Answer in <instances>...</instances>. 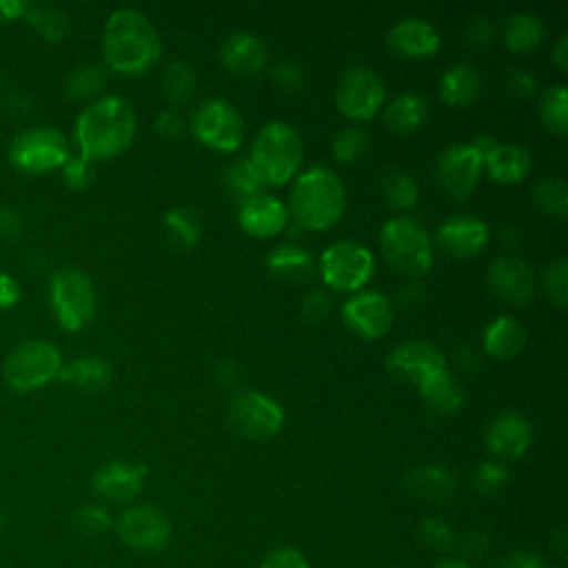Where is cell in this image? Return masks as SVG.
Listing matches in <instances>:
<instances>
[{"label":"cell","mask_w":568,"mask_h":568,"mask_svg":"<svg viewBox=\"0 0 568 568\" xmlns=\"http://www.w3.org/2000/svg\"><path fill=\"white\" fill-rule=\"evenodd\" d=\"M524 342H526V331L513 315H497L481 331L484 353L497 359L515 357L524 348Z\"/></svg>","instance_id":"cell-28"},{"label":"cell","mask_w":568,"mask_h":568,"mask_svg":"<svg viewBox=\"0 0 568 568\" xmlns=\"http://www.w3.org/2000/svg\"><path fill=\"white\" fill-rule=\"evenodd\" d=\"M419 539L426 548L437 550V552H446L455 546L457 535L453 530V526L442 519V517H426L419 524Z\"/></svg>","instance_id":"cell-43"},{"label":"cell","mask_w":568,"mask_h":568,"mask_svg":"<svg viewBox=\"0 0 568 568\" xmlns=\"http://www.w3.org/2000/svg\"><path fill=\"white\" fill-rule=\"evenodd\" d=\"M506 87L519 98H532L539 91V80L526 67H510L506 71Z\"/></svg>","instance_id":"cell-50"},{"label":"cell","mask_w":568,"mask_h":568,"mask_svg":"<svg viewBox=\"0 0 568 568\" xmlns=\"http://www.w3.org/2000/svg\"><path fill=\"white\" fill-rule=\"evenodd\" d=\"M535 206L552 217H564L568 209V184L559 175H541L530 186Z\"/></svg>","instance_id":"cell-38"},{"label":"cell","mask_w":568,"mask_h":568,"mask_svg":"<svg viewBox=\"0 0 568 568\" xmlns=\"http://www.w3.org/2000/svg\"><path fill=\"white\" fill-rule=\"evenodd\" d=\"M271 78H273L275 87L286 93H297L306 87V69L295 60H280L273 67Z\"/></svg>","instance_id":"cell-47"},{"label":"cell","mask_w":568,"mask_h":568,"mask_svg":"<svg viewBox=\"0 0 568 568\" xmlns=\"http://www.w3.org/2000/svg\"><path fill=\"white\" fill-rule=\"evenodd\" d=\"M260 568H311V564L297 548L280 546L262 559Z\"/></svg>","instance_id":"cell-51"},{"label":"cell","mask_w":568,"mask_h":568,"mask_svg":"<svg viewBox=\"0 0 568 568\" xmlns=\"http://www.w3.org/2000/svg\"><path fill=\"white\" fill-rule=\"evenodd\" d=\"M291 215L286 204L266 191L240 202L237 222L253 237H273L282 233Z\"/></svg>","instance_id":"cell-21"},{"label":"cell","mask_w":568,"mask_h":568,"mask_svg":"<svg viewBox=\"0 0 568 568\" xmlns=\"http://www.w3.org/2000/svg\"><path fill=\"white\" fill-rule=\"evenodd\" d=\"M222 184H224V191L233 200H237V204L264 191V182L253 169V164L248 162V158H237L229 162L222 171Z\"/></svg>","instance_id":"cell-36"},{"label":"cell","mask_w":568,"mask_h":568,"mask_svg":"<svg viewBox=\"0 0 568 568\" xmlns=\"http://www.w3.org/2000/svg\"><path fill=\"white\" fill-rule=\"evenodd\" d=\"M102 53L109 69L122 75H140L160 60L162 40L155 24L140 9L120 7L106 18Z\"/></svg>","instance_id":"cell-1"},{"label":"cell","mask_w":568,"mask_h":568,"mask_svg":"<svg viewBox=\"0 0 568 568\" xmlns=\"http://www.w3.org/2000/svg\"><path fill=\"white\" fill-rule=\"evenodd\" d=\"M550 58L555 62V67L559 71H566L568 69V33H561L555 44H552V51H550Z\"/></svg>","instance_id":"cell-58"},{"label":"cell","mask_w":568,"mask_h":568,"mask_svg":"<svg viewBox=\"0 0 568 568\" xmlns=\"http://www.w3.org/2000/svg\"><path fill=\"white\" fill-rule=\"evenodd\" d=\"M379 191H382L386 206L397 209V211H406V209L415 206L419 200V184H417L415 175L399 166L388 169L382 175Z\"/></svg>","instance_id":"cell-34"},{"label":"cell","mask_w":568,"mask_h":568,"mask_svg":"<svg viewBox=\"0 0 568 568\" xmlns=\"http://www.w3.org/2000/svg\"><path fill=\"white\" fill-rule=\"evenodd\" d=\"M371 144V135L366 129L357 126V124H351V126H344L339 129L335 135H333V142H331V153L337 162L342 164H351V162H357L366 149Z\"/></svg>","instance_id":"cell-41"},{"label":"cell","mask_w":568,"mask_h":568,"mask_svg":"<svg viewBox=\"0 0 568 568\" xmlns=\"http://www.w3.org/2000/svg\"><path fill=\"white\" fill-rule=\"evenodd\" d=\"M488 175L501 184H515L532 171V153L519 142H497L484 158Z\"/></svg>","instance_id":"cell-26"},{"label":"cell","mask_w":568,"mask_h":568,"mask_svg":"<svg viewBox=\"0 0 568 568\" xmlns=\"http://www.w3.org/2000/svg\"><path fill=\"white\" fill-rule=\"evenodd\" d=\"M544 36H546V24L532 11H515L501 24V40L515 53L535 49L544 40Z\"/></svg>","instance_id":"cell-32"},{"label":"cell","mask_w":568,"mask_h":568,"mask_svg":"<svg viewBox=\"0 0 568 568\" xmlns=\"http://www.w3.org/2000/svg\"><path fill=\"white\" fill-rule=\"evenodd\" d=\"M486 280L490 291L513 306H526L537 288L532 266L524 257L513 253L495 257L488 266Z\"/></svg>","instance_id":"cell-16"},{"label":"cell","mask_w":568,"mask_h":568,"mask_svg":"<svg viewBox=\"0 0 568 568\" xmlns=\"http://www.w3.org/2000/svg\"><path fill=\"white\" fill-rule=\"evenodd\" d=\"M541 286L552 304L566 306V302H568V262L564 255L550 260L544 266Z\"/></svg>","instance_id":"cell-42"},{"label":"cell","mask_w":568,"mask_h":568,"mask_svg":"<svg viewBox=\"0 0 568 568\" xmlns=\"http://www.w3.org/2000/svg\"><path fill=\"white\" fill-rule=\"evenodd\" d=\"M331 308H333V300L322 288H311L300 300V315L313 324L324 322L331 315Z\"/></svg>","instance_id":"cell-48"},{"label":"cell","mask_w":568,"mask_h":568,"mask_svg":"<svg viewBox=\"0 0 568 568\" xmlns=\"http://www.w3.org/2000/svg\"><path fill=\"white\" fill-rule=\"evenodd\" d=\"M488 240V224L473 213H453L435 231V242L453 257H475L486 248Z\"/></svg>","instance_id":"cell-18"},{"label":"cell","mask_w":568,"mask_h":568,"mask_svg":"<svg viewBox=\"0 0 568 568\" xmlns=\"http://www.w3.org/2000/svg\"><path fill=\"white\" fill-rule=\"evenodd\" d=\"M153 129H155V133H160L162 138H178V135L184 133L186 120H184L182 113L175 111V109H162V111H158V115L153 118Z\"/></svg>","instance_id":"cell-52"},{"label":"cell","mask_w":568,"mask_h":568,"mask_svg":"<svg viewBox=\"0 0 568 568\" xmlns=\"http://www.w3.org/2000/svg\"><path fill=\"white\" fill-rule=\"evenodd\" d=\"M220 62L237 75H255L268 62V47L255 31L240 29L220 44Z\"/></svg>","instance_id":"cell-22"},{"label":"cell","mask_w":568,"mask_h":568,"mask_svg":"<svg viewBox=\"0 0 568 568\" xmlns=\"http://www.w3.org/2000/svg\"><path fill=\"white\" fill-rule=\"evenodd\" d=\"M386 366L397 377L417 384L426 375L446 368V357L435 344L426 339H408L388 353Z\"/></svg>","instance_id":"cell-20"},{"label":"cell","mask_w":568,"mask_h":568,"mask_svg":"<svg viewBox=\"0 0 568 568\" xmlns=\"http://www.w3.org/2000/svg\"><path fill=\"white\" fill-rule=\"evenodd\" d=\"M4 524V513H2V508H0V526Z\"/></svg>","instance_id":"cell-62"},{"label":"cell","mask_w":568,"mask_h":568,"mask_svg":"<svg viewBox=\"0 0 568 568\" xmlns=\"http://www.w3.org/2000/svg\"><path fill=\"white\" fill-rule=\"evenodd\" d=\"M430 113L428 98L417 91H404L384 106V124L397 133H413Z\"/></svg>","instance_id":"cell-31"},{"label":"cell","mask_w":568,"mask_h":568,"mask_svg":"<svg viewBox=\"0 0 568 568\" xmlns=\"http://www.w3.org/2000/svg\"><path fill=\"white\" fill-rule=\"evenodd\" d=\"M439 98L450 104V106H470L473 102L479 100L484 91V80L481 73L475 64L462 60L453 62L437 82Z\"/></svg>","instance_id":"cell-25"},{"label":"cell","mask_w":568,"mask_h":568,"mask_svg":"<svg viewBox=\"0 0 568 568\" xmlns=\"http://www.w3.org/2000/svg\"><path fill=\"white\" fill-rule=\"evenodd\" d=\"M304 160V142L300 131L284 122H266L253 138L248 162L262 178L264 186H280L293 180Z\"/></svg>","instance_id":"cell-4"},{"label":"cell","mask_w":568,"mask_h":568,"mask_svg":"<svg viewBox=\"0 0 568 568\" xmlns=\"http://www.w3.org/2000/svg\"><path fill=\"white\" fill-rule=\"evenodd\" d=\"M73 526L82 535H102L113 526V517L102 504H82L73 513Z\"/></svg>","instance_id":"cell-45"},{"label":"cell","mask_w":568,"mask_h":568,"mask_svg":"<svg viewBox=\"0 0 568 568\" xmlns=\"http://www.w3.org/2000/svg\"><path fill=\"white\" fill-rule=\"evenodd\" d=\"M484 444L497 462H517L532 444V424L521 413L504 410L488 422Z\"/></svg>","instance_id":"cell-17"},{"label":"cell","mask_w":568,"mask_h":568,"mask_svg":"<svg viewBox=\"0 0 568 568\" xmlns=\"http://www.w3.org/2000/svg\"><path fill=\"white\" fill-rule=\"evenodd\" d=\"M386 40L397 53L408 58L433 55L442 44L437 27L419 16H404L395 20L386 33Z\"/></svg>","instance_id":"cell-23"},{"label":"cell","mask_w":568,"mask_h":568,"mask_svg":"<svg viewBox=\"0 0 568 568\" xmlns=\"http://www.w3.org/2000/svg\"><path fill=\"white\" fill-rule=\"evenodd\" d=\"M408 300H410V302H419V300H422V288L417 286V282H415V284H408V286L402 291V302L408 304Z\"/></svg>","instance_id":"cell-60"},{"label":"cell","mask_w":568,"mask_h":568,"mask_svg":"<svg viewBox=\"0 0 568 568\" xmlns=\"http://www.w3.org/2000/svg\"><path fill=\"white\" fill-rule=\"evenodd\" d=\"M497 36V24L493 22L490 16H475L466 29H464V42L470 47V49H486L493 44Z\"/></svg>","instance_id":"cell-49"},{"label":"cell","mask_w":568,"mask_h":568,"mask_svg":"<svg viewBox=\"0 0 568 568\" xmlns=\"http://www.w3.org/2000/svg\"><path fill=\"white\" fill-rule=\"evenodd\" d=\"M320 277L326 286L344 293L362 291L375 273V257L368 246L355 240H337L328 244L317 262Z\"/></svg>","instance_id":"cell-8"},{"label":"cell","mask_w":568,"mask_h":568,"mask_svg":"<svg viewBox=\"0 0 568 568\" xmlns=\"http://www.w3.org/2000/svg\"><path fill=\"white\" fill-rule=\"evenodd\" d=\"M60 368L62 355L55 344L44 339H27L9 353L2 373L11 388L27 393L55 379Z\"/></svg>","instance_id":"cell-9"},{"label":"cell","mask_w":568,"mask_h":568,"mask_svg":"<svg viewBox=\"0 0 568 568\" xmlns=\"http://www.w3.org/2000/svg\"><path fill=\"white\" fill-rule=\"evenodd\" d=\"M49 300L62 331H82L95 315L98 297L91 277L73 266L58 268L49 280Z\"/></svg>","instance_id":"cell-6"},{"label":"cell","mask_w":568,"mask_h":568,"mask_svg":"<svg viewBox=\"0 0 568 568\" xmlns=\"http://www.w3.org/2000/svg\"><path fill=\"white\" fill-rule=\"evenodd\" d=\"M22 297V288L18 284L16 277L0 273V308H11L20 302Z\"/></svg>","instance_id":"cell-55"},{"label":"cell","mask_w":568,"mask_h":568,"mask_svg":"<svg viewBox=\"0 0 568 568\" xmlns=\"http://www.w3.org/2000/svg\"><path fill=\"white\" fill-rule=\"evenodd\" d=\"M379 244L390 266L404 275H424L433 264V240L426 226L410 215L386 220L379 231Z\"/></svg>","instance_id":"cell-5"},{"label":"cell","mask_w":568,"mask_h":568,"mask_svg":"<svg viewBox=\"0 0 568 568\" xmlns=\"http://www.w3.org/2000/svg\"><path fill=\"white\" fill-rule=\"evenodd\" d=\"M226 417L233 430L253 442L268 439L284 426V408L280 402L255 388L237 390L229 402Z\"/></svg>","instance_id":"cell-10"},{"label":"cell","mask_w":568,"mask_h":568,"mask_svg":"<svg viewBox=\"0 0 568 568\" xmlns=\"http://www.w3.org/2000/svg\"><path fill=\"white\" fill-rule=\"evenodd\" d=\"M197 87L195 69L186 60H171L160 75V93L169 104H184Z\"/></svg>","instance_id":"cell-33"},{"label":"cell","mask_w":568,"mask_h":568,"mask_svg":"<svg viewBox=\"0 0 568 568\" xmlns=\"http://www.w3.org/2000/svg\"><path fill=\"white\" fill-rule=\"evenodd\" d=\"M462 550L466 557H484L490 550V535L484 528H470L462 537Z\"/></svg>","instance_id":"cell-53"},{"label":"cell","mask_w":568,"mask_h":568,"mask_svg":"<svg viewBox=\"0 0 568 568\" xmlns=\"http://www.w3.org/2000/svg\"><path fill=\"white\" fill-rule=\"evenodd\" d=\"M415 386H417L419 397L424 399L426 408L435 415H442V417L453 415L464 404V390H462L457 377L448 368L426 375Z\"/></svg>","instance_id":"cell-27"},{"label":"cell","mask_w":568,"mask_h":568,"mask_svg":"<svg viewBox=\"0 0 568 568\" xmlns=\"http://www.w3.org/2000/svg\"><path fill=\"white\" fill-rule=\"evenodd\" d=\"M138 118L133 104L122 95L93 100L75 120V142L87 160H109L120 155L135 138Z\"/></svg>","instance_id":"cell-2"},{"label":"cell","mask_w":568,"mask_h":568,"mask_svg":"<svg viewBox=\"0 0 568 568\" xmlns=\"http://www.w3.org/2000/svg\"><path fill=\"white\" fill-rule=\"evenodd\" d=\"M539 118L555 135L568 133V89L566 84H550L539 93Z\"/></svg>","instance_id":"cell-39"},{"label":"cell","mask_w":568,"mask_h":568,"mask_svg":"<svg viewBox=\"0 0 568 568\" xmlns=\"http://www.w3.org/2000/svg\"><path fill=\"white\" fill-rule=\"evenodd\" d=\"M95 178V162L87 160L84 155H69V160L62 166V180L69 189L82 191L87 189Z\"/></svg>","instance_id":"cell-46"},{"label":"cell","mask_w":568,"mask_h":568,"mask_svg":"<svg viewBox=\"0 0 568 568\" xmlns=\"http://www.w3.org/2000/svg\"><path fill=\"white\" fill-rule=\"evenodd\" d=\"M69 155L71 146L67 135L51 126L24 129L9 144V162L27 175L62 169Z\"/></svg>","instance_id":"cell-7"},{"label":"cell","mask_w":568,"mask_h":568,"mask_svg":"<svg viewBox=\"0 0 568 568\" xmlns=\"http://www.w3.org/2000/svg\"><path fill=\"white\" fill-rule=\"evenodd\" d=\"M106 84V71L100 64H82L71 71L64 84L69 100H89L95 98Z\"/></svg>","instance_id":"cell-40"},{"label":"cell","mask_w":568,"mask_h":568,"mask_svg":"<svg viewBox=\"0 0 568 568\" xmlns=\"http://www.w3.org/2000/svg\"><path fill=\"white\" fill-rule=\"evenodd\" d=\"M146 475H149L146 464L111 459L93 473L91 488L104 501L126 504L140 495V490L144 488Z\"/></svg>","instance_id":"cell-19"},{"label":"cell","mask_w":568,"mask_h":568,"mask_svg":"<svg viewBox=\"0 0 568 568\" xmlns=\"http://www.w3.org/2000/svg\"><path fill=\"white\" fill-rule=\"evenodd\" d=\"M497 568H548L546 559L530 550H515L506 555Z\"/></svg>","instance_id":"cell-54"},{"label":"cell","mask_w":568,"mask_h":568,"mask_svg":"<svg viewBox=\"0 0 568 568\" xmlns=\"http://www.w3.org/2000/svg\"><path fill=\"white\" fill-rule=\"evenodd\" d=\"M20 229H22V222H20V217L16 215V211H11V209H0V237L13 240V237L20 235Z\"/></svg>","instance_id":"cell-56"},{"label":"cell","mask_w":568,"mask_h":568,"mask_svg":"<svg viewBox=\"0 0 568 568\" xmlns=\"http://www.w3.org/2000/svg\"><path fill=\"white\" fill-rule=\"evenodd\" d=\"M433 568H473V566L468 564V559L448 557V559H442V561H437Z\"/></svg>","instance_id":"cell-61"},{"label":"cell","mask_w":568,"mask_h":568,"mask_svg":"<svg viewBox=\"0 0 568 568\" xmlns=\"http://www.w3.org/2000/svg\"><path fill=\"white\" fill-rule=\"evenodd\" d=\"M162 226L169 242L178 248H193L200 242L202 224L193 209L173 206L162 215Z\"/></svg>","instance_id":"cell-35"},{"label":"cell","mask_w":568,"mask_h":568,"mask_svg":"<svg viewBox=\"0 0 568 568\" xmlns=\"http://www.w3.org/2000/svg\"><path fill=\"white\" fill-rule=\"evenodd\" d=\"M189 124L193 135L215 151H235L244 140V118L226 98L202 100Z\"/></svg>","instance_id":"cell-11"},{"label":"cell","mask_w":568,"mask_h":568,"mask_svg":"<svg viewBox=\"0 0 568 568\" xmlns=\"http://www.w3.org/2000/svg\"><path fill=\"white\" fill-rule=\"evenodd\" d=\"M508 468L497 459H484L473 473V488L481 495H495L508 484Z\"/></svg>","instance_id":"cell-44"},{"label":"cell","mask_w":568,"mask_h":568,"mask_svg":"<svg viewBox=\"0 0 568 568\" xmlns=\"http://www.w3.org/2000/svg\"><path fill=\"white\" fill-rule=\"evenodd\" d=\"M24 0H0V24L18 20L22 16Z\"/></svg>","instance_id":"cell-59"},{"label":"cell","mask_w":568,"mask_h":568,"mask_svg":"<svg viewBox=\"0 0 568 568\" xmlns=\"http://www.w3.org/2000/svg\"><path fill=\"white\" fill-rule=\"evenodd\" d=\"M406 488L419 499L446 501L455 493L457 479L442 464H419L408 470Z\"/></svg>","instance_id":"cell-29"},{"label":"cell","mask_w":568,"mask_h":568,"mask_svg":"<svg viewBox=\"0 0 568 568\" xmlns=\"http://www.w3.org/2000/svg\"><path fill=\"white\" fill-rule=\"evenodd\" d=\"M484 171V155L470 142H450L435 160V180L453 197L470 195Z\"/></svg>","instance_id":"cell-14"},{"label":"cell","mask_w":568,"mask_h":568,"mask_svg":"<svg viewBox=\"0 0 568 568\" xmlns=\"http://www.w3.org/2000/svg\"><path fill=\"white\" fill-rule=\"evenodd\" d=\"M348 202L342 178L328 166H308L293 178L288 215L311 231H324L339 222Z\"/></svg>","instance_id":"cell-3"},{"label":"cell","mask_w":568,"mask_h":568,"mask_svg":"<svg viewBox=\"0 0 568 568\" xmlns=\"http://www.w3.org/2000/svg\"><path fill=\"white\" fill-rule=\"evenodd\" d=\"M58 377L64 384H73L78 388L100 393L111 386L113 382V366L100 355H82L62 364Z\"/></svg>","instance_id":"cell-30"},{"label":"cell","mask_w":568,"mask_h":568,"mask_svg":"<svg viewBox=\"0 0 568 568\" xmlns=\"http://www.w3.org/2000/svg\"><path fill=\"white\" fill-rule=\"evenodd\" d=\"M240 368H237V364H233V362H222L220 366H217V371H215V379L222 384V386H231V388H235L237 386V382H240Z\"/></svg>","instance_id":"cell-57"},{"label":"cell","mask_w":568,"mask_h":568,"mask_svg":"<svg viewBox=\"0 0 568 568\" xmlns=\"http://www.w3.org/2000/svg\"><path fill=\"white\" fill-rule=\"evenodd\" d=\"M266 268L275 280L284 284H306L317 271V260L306 246L284 242L268 251Z\"/></svg>","instance_id":"cell-24"},{"label":"cell","mask_w":568,"mask_h":568,"mask_svg":"<svg viewBox=\"0 0 568 568\" xmlns=\"http://www.w3.org/2000/svg\"><path fill=\"white\" fill-rule=\"evenodd\" d=\"M22 20H27L31 27L38 29V33L49 42H60L69 33V18L58 7L24 2L22 7Z\"/></svg>","instance_id":"cell-37"},{"label":"cell","mask_w":568,"mask_h":568,"mask_svg":"<svg viewBox=\"0 0 568 568\" xmlns=\"http://www.w3.org/2000/svg\"><path fill=\"white\" fill-rule=\"evenodd\" d=\"M386 100L382 75L364 64L346 67L335 84V104L351 120L373 118Z\"/></svg>","instance_id":"cell-12"},{"label":"cell","mask_w":568,"mask_h":568,"mask_svg":"<svg viewBox=\"0 0 568 568\" xmlns=\"http://www.w3.org/2000/svg\"><path fill=\"white\" fill-rule=\"evenodd\" d=\"M113 528L124 546L140 550V552L164 550L173 535L169 517L151 504L126 506L113 519Z\"/></svg>","instance_id":"cell-13"},{"label":"cell","mask_w":568,"mask_h":568,"mask_svg":"<svg viewBox=\"0 0 568 568\" xmlns=\"http://www.w3.org/2000/svg\"><path fill=\"white\" fill-rule=\"evenodd\" d=\"M342 320L353 333L366 339H377L386 335L393 326L390 297L382 291L371 288L355 291L342 304Z\"/></svg>","instance_id":"cell-15"}]
</instances>
